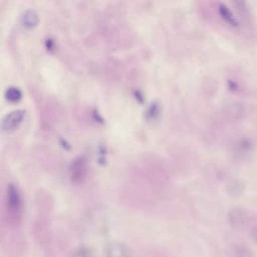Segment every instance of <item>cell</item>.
I'll return each instance as SVG.
<instances>
[{"label": "cell", "instance_id": "5b68a950", "mask_svg": "<svg viewBox=\"0 0 257 257\" xmlns=\"http://www.w3.org/2000/svg\"><path fill=\"white\" fill-rule=\"evenodd\" d=\"M22 24L27 28H33L35 26L37 25L39 22V17L34 11L27 10L24 12L21 18Z\"/></svg>", "mask_w": 257, "mask_h": 257}, {"label": "cell", "instance_id": "52a82bcc", "mask_svg": "<svg viewBox=\"0 0 257 257\" xmlns=\"http://www.w3.org/2000/svg\"><path fill=\"white\" fill-rule=\"evenodd\" d=\"M6 100L11 103H18L22 99V92L16 87H10L5 94Z\"/></svg>", "mask_w": 257, "mask_h": 257}, {"label": "cell", "instance_id": "ba28073f", "mask_svg": "<svg viewBox=\"0 0 257 257\" xmlns=\"http://www.w3.org/2000/svg\"><path fill=\"white\" fill-rule=\"evenodd\" d=\"M250 251L241 246H236L231 251V257H250Z\"/></svg>", "mask_w": 257, "mask_h": 257}, {"label": "cell", "instance_id": "7a4b0ae2", "mask_svg": "<svg viewBox=\"0 0 257 257\" xmlns=\"http://www.w3.org/2000/svg\"><path fill=\"white\" fill-rule=\"evenodd\" d=\"M229 225L235 230L242 231L247 229L252 221V216L248 211L241 208L231 210L228 214Z\"/></svg>", "mask_w": 257, "mask_h": 257}, {"label": "cell", "instance_id": "9c48e42d", "mask_svg": "<svg viewBox=\"0 0 257 257\" xmlns=\"http://www.w3.org/2000/svg\"><path fill=\"white\" fill-rule=\"evenodd\" d=\"M72 257H94V254L87 247H79L75 250Z\"/></svg>", "mask_w": 257, "mask_h": 257}, {"label": "cell", "instance_id": "6da1fadb", "mask_svg": "<svg viewBox=\"0 0 257 257\" xmlns=\"http://www.w3.org/2000/svg\"><path fill=\"white\" fill-rule=\"evenodd\" d=\"M23 205L21 192L15 184H10L6 191V211L12 224H18L22 220Z\"/></svg>", "mask_w": 257, "mask_h": 257}, {"label": "cell", "instance_id": "8992f818", "mask_svg": "<svg viewBox=\"0 0 257 257\" xmlns=\"http://www.w3.org/2000/svg\"><path fill=\"white\" fill-rule=\"evenodd\" d=\"M244 190L245 187L244 184H241L239 181H234L229 184V187H226L227 194L234 199L241 197L244 193Z\"/></svg>", "mask_w": 257, "mask_h": 257}, {"label": "cell", "instance_id": "3957f363", "mask_svg": "<svg viewBox=\"0 0 257 257\" xmlns=\"http://www.w3.org/2000/svg\"><path fill=\"white\" fill-rule=\"evenodd\" d=\"M25 116L24 110H15L7 115L2 122V128L5 131H11L19 126Z\"/></svg>", "mask_w": 257, "mask_h": 257}, {"label": "cell", "instance_id": "30bf717a", "mask_svg": "<svg viewBox=\"0 0 257 257\" xmlns=\"http://www.w3.org/2000/svg\"><path fill=\"white\" fill-rule=\"evenodd\" d=\"M252 239L257 243V225L251 228V232H250Z\"/></svg>", "mask_w": 257, "mask_h": 257}, {"label": "cell", "instance_id": "277c9868", "mask_svg": "<svg viewBox=\"0 0 257 257\" xmlns=\"http://www.w3.org/2000/svg\"><path fill=\"white\" fill-rule=\"evenodd\" d=\"M105 257H131L126 246L120 243H111L105 250Z\"/></svg>", "mask_w": 257, "mask_h": 257}]
</instances>
